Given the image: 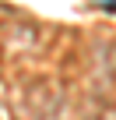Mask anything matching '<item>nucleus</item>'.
<instances>
[{
    "label": "nucleus",
    "instance_id": "nucleus-1",
    "mask_svg": "<svg viewBox=\"0 0 116 120\" xmlns=\"http://www.w3.org/2000/svg\"><path fill=\"white\" fill-rule=\"evenodd\" d=\"M98 7H105V11H112V14H116V0H102Z\"/></svg>",
    "mask_w": 116,
    "mask_h": 120
}]
</instances>
